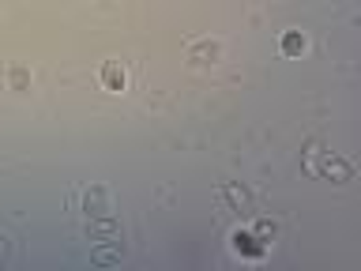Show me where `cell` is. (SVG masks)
<instances>
[{
    "label": "cell",
    "instance_id": "7a4b0ae2",
    "mask_svg": "<svg viewBox=\"0 0 361 271\" xmlns=\"http://www.w3.org/2000/svg\"><path fill=\"white\" fill-rule=\"evenodd\" d=\"M222 57V45L215 38H204V42H192L188 45V61L192 65H219Z\"/></svg>",
    "mask_w": 361,
    "mask_h": 271
},
{
    "label": "cell",
    "instance_id": "ba28073f",
    "mask_svg": "<svg viewBox=\"0 0 361 271\" xmlns=\"http://www.w3.org/2000/svg\"><path fill=\"white\" fill-rule=\"evenodd\" d=\"M305 45H309V42H305L301 30H286V34H283V53H286V57H298V53H305Z\"/></svg>",
    "mask_w": 361,
    "mask_h": 271
},
{
    "label": "cell",
    "instance_id": "8fae6325",
    "mask_svg": "<svg viewBox=\"0 0 361 271\" xmlns=\"http://www.w3.org/2000/svg\"><path fill=\"white\" fill-rule=\"evenodd\" d=\"M94 260H98V264H113L117 252H113V249H98V252H94Z\"/></svg>",
    "mask_w": 361,
    "mask_h": 271
},
{
    "label": "cell",
    "instance_id": "7c38bea8",
    "mask_svg": "<svg viewBox=\"0 0 361 271\" xmlns=\"http://www.w3.org/2000/svg\"><path fill=\"white\" fill-rule=\"evenodd\" d=\"M0 252H4V234H0Z\"/></svg>",
    "mask_w": 361,
    "mask_h": 271
},
{
    "label": "cell",
    "instance_id": "9c48e42d",
    "mask_svg": "<svg viewBox=\"0 0 361 271\" xmlns=\"http://www.w3.org/2000/svg\"><path fill=\"white\" fill-rule=\"evenodd\" d=\"M275 230H278V226H275V222H267V219H260V222H256V230H252V234H256V237H260V241H263V245H267V241H271V237H275Z\"/></svg>",
    "mask_w": 361,
    "mask_h": 271
},
{
    "label": "cell",
    "instance_id": "30bf717a",
    "mask_svg": "<svg viewBox=\"0 0 361 271\" xmlns=\"http://www.w3.org/2000/svg\"><path fill=\"white\" fill-rule=\"evenodd\" d=\"M8 79H12L15 91H27V87H30V72L27 68H12V76H8Z\"/></svg>",
    "mask_w": 361,
    "mask_h": 271
},
{
    "label": "cell",
    "instance_id": "277c9868",
    "mask_svg": "<svg viewBox=\"0 0 361 271\" xmlns=\"http://www.w3.org/2000/svg\"><path fill=\"white\" fill-rule=\"evenodd\" d=\"M87 234H91V241H117V222L109 219V215H102V219H91V226H87Z\"/></svg>",
    "mask_w": 361,
    "mask_h": 271
},
{
    "label": "cell",
    "instance_id": "6da1fadb",
    "mask_svg": "<svg viewBox=\"0 0 361 271\" xmlns=\"http://www.w3.org/2000/svg\"><path fill=\"white\" fill-rule=\"evenodd\" d=\"M312 166H316V170L324 173V177L339 181V185H342V181H350V177H354V166H350L342 155H331V151H327V155L320 158V162H312Z\"/></svg>",
    "mask_w": 361,
    "mask_h": 271
},
{
    "label": "cell",
    "instance_id": "8992f818",
    "mask_svg": "<svg viewBox=\"0 0 361 271\" xmlns=\"http://www.w3.org/2000/svg\"><path fill=\"white\" fill-rule=\"evenodd\" d=\"M102 83H106V91H124V87H128V72H124V65L109 61V65L102 68Z\"/></svg>",
    "mask_w": 361,
    "mask_h": 271
},
{
    "label": "cell",
    "instance_id": "52a82bcc",
    "mask_svg": "<svg viewBox=\"0 0 361 271\" xmlns=\"http://www.w3.org/2000/svg\"><path fill=\"white\" fill-rule=\"evenodd\" d=\"M234 249H237V252H252V257H260V252H263V241H260L256 234H248V230H237V234H234Z\"/></svg>",
    "mask_w": 361,
    "mask_h": 271
},
{
    "label": "cell",
    "instance_id": "3957f363",
    "mask_svg": "<svg viewBox=\"0 0 361 271\" xmlns=\"http://www.w3.org/2000/svg\"><path fill=\"white\" fill-rule=\"evenodd\" d=\"M83 211L91 215V219H102V215H109V193L106 188H87L83 193Z\"/></svg>",
    "mask_w": 361,
    "mask_h": 271
},
{
    "label": "cell",
    "instance_id": "5b68a950",
    "mask_svg": "<svg viewBox=\"0 0 361 271\" xmlns=\"http://www.w3.org/2000/svg\"><path fill=\"white\" fill-rule=\"evenodd\" d=\"M219 200L230 207V211H248V200H252V196L245 193V188H237V185H222L219 188Z\"/></svg>",
    "mask_w": 361,
    "mask_h": 271
}]
</instances>
